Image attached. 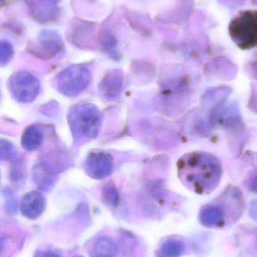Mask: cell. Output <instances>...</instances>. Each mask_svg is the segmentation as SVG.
<instances>
[{
    "label": "cell",
    "mask_w": 257,
    "mask_h": 257,
    "mask_svg": "<svg viewBox=\"0 0 257 257\" xmlns=\"http://www.w3.org/2000/svg\"><path fill=\"white\" fill-rule=\"evenodd\" d=\"M178 173L186 187L199 194H208L218 187L223 168L219 159L213 154L195 151L180 158Z\"/></svg>",
    "instance_id": "cell-1"
},
{
    "label": "cell",
    "mask_w": 257,
    "mask_h": 257,
    "mask_svg": "<svg viewBox=\"0 0 257 257\" xmlns=\"http://www.w3.org/2000/svg\"><path fill=\"white\" fill-rule=\"evenodd\" d=\"M67 118L72 136L77 142H86L98 136L101 126V114L95 105L77 104L71 108Z\"/></svg>",
    "instance_id": "cell-2"
},
{
    "label": "cell",
    "mask_w": 257,
    "mask_h": 257,
    "mask_svg": "<svg viewBox=\"0 0 257 257\" xmlns=\"http://www.w3.org/2000/svg\"><path fill=\"white\" fill-rule=\"evenodd\" d=\"M229 35L235 45L243 50L256 47L257 43V13L256 10L240 12L231 21Z\"/></svg>",
    "instance_id": "cell-3"
},
{
    "label": "cell",
    "mask_w": 257,
    "mask_h": 257,
    "mask_svg": "<svg viewBox=\"0 0 257 257\" xmlns=\"http://www.w3.org/2000/svg\"><path fill=\"white\" fill-rule=\"evenodd\" d=\"M89 69L82 65H74L62 71L56 78V86L60 93L69 97L78 96L90 84Z\"/></svg>",
    "instance_id": "cell-4"
},
{
    "label": "cell",
    "mask_w": 257,
    "mask_h": 257,
    "mask_svg": "<svg viewBox=\"0 0 257 257\" xmlns=\"http://www.w3.org/2000/svg\"><path fill=\"white\" fill-rule=\"evenodd\" d=\"M9 89L12 96L21 103L33 102L40 91V84L34 75L27 72H18L11 76Z\"/></svg>",
    "instance_id": "cell-5"
},
{
    "label": "cell",
    "mask_w": 257,
    "mask_h": 257,
    "mask_svg": "<svg viewBox=\"0 0 257 257\" xmlns=\"http://www.w3.org/2000/svg\"><path fill=\"white\" fill-rule=\"evenodd\" d=\"M84 168L91 178L104 179L113 172V158L110 154L102 151L90 153L86 159Z\"/></svg>",
    "instance_id": "cell-6"
},
{
    "label": "cell",
    "mask_w": 257,
    "mask_h": 257,
    "mask_svg": "<svg viewBox=\"0 0 257 257\" xmlns=\"http://www.w3.org/2000/svg\"><path fill=\"white\" fill-rule=\"evenodd\" d=\"M63 41L56 32L43 30L38 38V44L32 48L33 54L38 57L49 59L57 55L63 48Z\"/></svg>",
    "instance_id": "cell-7"
},
{
    "label": "cell",
    "mask_w": 257,
    "mask_h": 257,
    "mask_svg": "<svg viewBox=\"0 0 257 257\" xmlns=\"http://www.w3.org/2000/svg\"><path fill=\"white\" fill-rule=\"evenodd\" d=\"M45 206L46 201L43 195L39 192L31 191L23 197L20 209L24 217L30 220H36L43 214Z\"/></svg>",
    "instance_id": "cell-8"
},
{
    "label": "cell",
    "mask_w": 257,
    "mask_h": 257,
    "mask_svg": "<svg viewBox=\"0 0 257 257\" xmlns=\"http://www.w3.org/2000/svg\"><path fill=\"white\" fill-rule=\"evenodd\" d=\"M33 178L41 190L49 192L57 182V172L49 163L42 161L33 167Z\"/></svg>",
    "instance_id": "cell-9"
},
{
    "label": "cell",
    "mask_w": 257,
    "mask_h": 257,
    "mask_svg": "<svg viewBox=\"0 0 257 257\" xmlns=\"http://www.w3.org/2000/svg\"><path fill=\"white\" fill-rule=\"evenodd\" d=\"M123 85L122 75L118 71H113L106 75L100 84V91L104 97L113 99L119 96Z\"/></svg>",
    "instance_id": "cell-10"
},
{
    "label": "cell",
    "mask_w": 257,
    "mask_h": 257,
    "mask_svg": "<svg viewBox=\"0 0 257 257\" xmlns=\"http://www.w3.org/2000/svg\"><path fill=\"white\" fill-rule=\"evenodd\" d=\"M199 220L205 227H219L224 223V211L217 205H205L201 210Z\"/></svg>",
    "instance_id": "cell-11"
},
{
    "label": "cell",
    "mask_w": 257,
    "mask_h": 257,
    "mask_svg": "<svg viewBox=\"0 0 257 257\" xmlns=\"http://www.w3.org/2000/svg\"><path fill=\"white\" fill-rule=\"evenodd\" d=\"M42 141L43 133L41 128L36 125H31L24 130L21 138V145L26 151H34L41 146Z\"/></svg>",
    "instance_id": "cell-12"
},
{
    "label": "cell",
    "mask_w": 257,
    "mask_h": 257,
    "mask_svg": "<svg viewBox=\"0 0 257 257\" xmlns=\"http://www.w3.org/2000/svg\"><path fill=\"white\" fill-rule=\"evenodd\" d=\"M117 246L112 238L104 236L100 238L94 245L92 257H115Z\"/></svg>",
    "instance_id": "cell-13"
},
{
    "label": "cell",
    "mask_w": 257,
    "mask_h": 257,
    "mask_svg": "<svg viewBox=\"0 0 257 257\" xmlns=\"http://www.w3.org/2000/svg\"><path fill=\"white\" fill-rule=\"evenodd\" d=\"M185 250V245L179 240L170 239L164 241L160 246L157 256L158 257H180L182 256Z\"/></svg>",
    "instance_id": "cell-14"
},
{
    "label": "cell",
    "mask_w": 257,
    "mask_h": 257,
    "mask_svg": "<svg viewBox=\"0 0 257 257\" xmlns=\"http://www.w3.org/2000/svg\"><path fill=\"white\" fill-rule=\"evenodd\" d=\"M18 158L15 145L6 139H0V161H14Z\"/></svg>",
    "instance_id": "cell-15"
},
{
    "label": "cell",
    "mask_w": 257,
    "mask_h": 257,
    "mask_svg": "<svg viewBox=\"0 0 257 257\" xmlns=\"http://www.w3.org/2000/svg\"><path fill=\"white\" fill-rule=\"evenodd\" d=\"M14 48L10 42L0 41V66H5L13 58Z\"/></svg>",
    "instance_id": "cell-16"
},
{
    "label": "cell",
    "mask_w": 257,
    "mask_h": 257,
    "mask_svg": "<svg viewBox=\"0 0 257 257\" xmlns=\"http://www.w3.org/2000/svg\"><path fill=\"white\" fill-rule=\"evenodd\" d=\"M103 196L105 202L112 206H116L119 202V196L117 190L110 186L104 188Z\"/></svg>",
    "instance_id": "cell-17"
},
{
    "label": "cell",
    "mask_w": 257,
    "mask_h": 257,
    "mask_svg": "<svg viewBox=\"0 0 257 257\" xmlns=\"http://www.w3.org/2000/svg\"><path fill=\"white\" fill-rule=\"evenodd\" d=\"M14 165L11 170V180L12 182H18L24 178V169L23 168V163L19 158L14 160Z\"/></svg>",
    "instance_id": "cell-18"
},
{
    "label": "cell",
    "mask_w": 257,
    "mask_h": 257,
    "mask_svg": "<svg viewBox=\"0 0 257 257\" xmlns=\"http://www.w3.org/2000/svg\"><path fill=\"white\" fill-rule=\"evenodd\" d=\"M6 197V211L10 214H15L17 211V199L15 194L12 190L6 189L4 192Z\"/></svg>",
    "instance_id": "cell-19"
},
{
    "label": "cell",
    "mask_w": 257,
    "mask_h": 257,
    "mask_svg": "<svg viewBox=\"0 0 257 257\" xmlns=\"http://www.w3.org/2000/svg\"><path fill=\"white\" fill-rule=\"evenodd\" d=\"M33 257H61L56 252L51 250H39L35 253Z\"/></svg>",
    "instance_id": "cell-20"
},
{
    "label": "cell",
    "mask_w": 257,
    "mask_h": 257,
    "mask_svg": "<svg viewBox=\"0 0 257 257\" xmlns=\"http://www.w3.org/2000/svg\"><path fill=\"white\" fill-rule=\"evenodd\" d=\"M7 239V235H5V234L0 233V255L4 251L5 248H6Z\"/></svg>",
    "instance_id": "cell-21"
},
{
    "label": "cell",
    "mask_w": 257,
    "mask_h": 257,
    "mask_svg": "<svg viewBox=\"0 0 257 257\" xmlns=\"http://www.w3.org/2000/svg\"><path fill=\"white\" fill-rule=\"evenodd\" d=\"M38 1H39V3H43L44 4L54 5L56 4L57 2H59V0H38Z\"/></svg>",
    "instance_id": "cell-22"
},
{
    "label": "cell",
    "mask_w": 257,
    "mask_h": 257,
    "mask_svg": "<svg viewBox=\"0 0 257 257\" xmlns=\"http://www.w3.org/2000/svg\"><path fill=\"white\" fill-rule=\"evenodd\" d=\"M78 257H82V256H78Z\"/></svg>",
    "instance_id": "cell-23"
},
{
    "label": "cell",
    "mask_w": 257,
    "mask_h": 257,
    "mask_svg": "<svg viewBox=\"0 0 257 257\" xmlns=\"http://www.w3.org/2000/svg\"><path fill=\"white\" fill-rule=\"evenodd\" d=\"M0 96H1V94H0Z\"/></svg>",
    "instance_id": "cell-24"
}]
</instances>
